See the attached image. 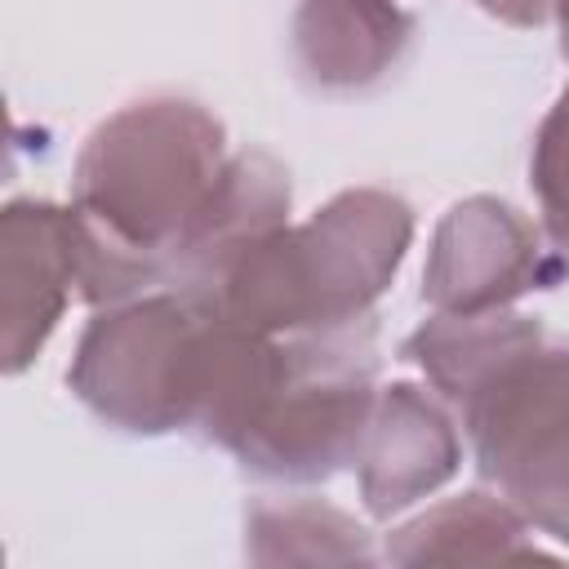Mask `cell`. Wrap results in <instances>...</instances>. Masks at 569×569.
I'll use <instances>...</instances> for the list:
<instances>
[{
    "label": "cell",
    "instance_id": "obj_1",
    "mask_svg": "<svg viewBox=\"0 0 569 569\" xmlns=\"http://www.w3.org/2000/svg\"><path fill=\"white\" fill-rule=\"evenodd\" d=\"M222 124L182 98L116 111L80 151V284L111 302L160 276L156 258H187L222 178Z\"/></svg>",
    "mask_w": 569,
    "mask_h": 569
},
{
    "label": "cell",
    "instance_id": "obj_2",
    "mask_svg": "<svg viewBox=\"0 0 569 569\" xmlns=\"http://www.w3.org/2000/svg\"><path fill=\"white\" fill-rule=\"evenodd\" d=\"M409 356L462 405L485 476L569 542V342H551L538 320L480 311L427 320Z\"/></svg>",
    "mask_w": 569,
    "mask_h": 569
},
{
    "label": "cell",
    "instance_id": "obj_3",
    "mask_svg": "<svg viewBox=\"0 0 569 569\" xmlns=\"http://www.w3.org/2000/svg\"><path fill=\"white\" fill-rule=\"evenodd\" d=\"M413 236L409 204L387 191H342L302 227H271L200 280V298L240 329H342L396 276Z\"/></svg>",
    "mask_w": 569,
    "mask_h": 569
},
{
    "label": "cell",
    "instance_id": "obj_4",
    "mask_svg": "<svg viewBox=\"0 0 569 569\" xmlns=\"http://www.w3.org/2000/svg\"><path fill=\"white\" fill-rule=\"evenodd\" d=\"M222 316L200 298H142L107 311L80 338L71 387L124 431H173L200 418Z\"/></svg>",
    "mask_w": 569,
    "mask_h": 569
},
{
    "label": "cell",
    "instance_id": "obj_5",
    "mask_svg": "<svg viewBox=\"0 0 569 569\" xmlns=\"http://www.w3.org/2000/svg\"><path fill=\"white\" fill-rule=\"evenodd\" d=\"M365 342H276L262 387L227 436V449L271 476H325L356 453L373 409Z\"/></svg>",
    "mask_w": 569,
    "mask_h": 569
},
{
    "label": "cell",
    "instance_id": "obj_6",
    "mask_svg": "<svg viewBox=\"0 0 569 569\" xmlns=\"http://www.w3.org/2000/svg\"><path fill=\"white\" fill-rule=\"evenodd\" d=\"M422 280L440 316L502 311L511 298L542 284L538 231L502 200H462L440 222Z\"/></svg>",
    "mask_w": 569,
    "mask_h": 569
},
{
    "label": "cell",
    "instance_id": "obj_7",
    "mask_svg": "<svg viewBox=\"0 0 569 569\" xmlns=\"http://www.w3.org/2000/svg\"><path fill=\"white\" fill-rule=\"evenodd\" d=\"M80 218L53 204H9L0 218V316L4 365L18 373L53 333L80 280Z\"/></svg>",
    "mask_w": 569,
    "mask_h": 569
},
{
    "label": "cell",
    "instance_id": "obj_8",
    "mask_svg": "<svg viewBox=\"0 0 569 569\" xmlns=\"http://www.w3.org/2000/svg\"><path fill=\"white\" fill-rule=\"evenodd\" d=\"M365 498L378 516H391L422 493H431L458 462V436L436 400L418 387L396 382L378 400V418L365 427V458H360Z\"/></svg>",
    "mask_w": 569,
    "mask_h": 569
},
{
    "label": "cell",
    "instance_id": "obj_9",
    "mask_svg": "<svg viewBox=\"0 0 569 569\" xmlns=\"http://www.w3.org/2000/svg\"><path fill=\"white\" fill-rule=\"evenodd\" d=\"M409 18L391 0H302L293 22L298 67L325 89L378 80L405 49Z\"/></svg>",
    "mask_w": 569,
    "mask_h": 569
},
{
    "label": "cell",
    "instance_id": "obj_10",
    "mask_svg": "<svg viewBox=\"0 0 569 569\" xmlns=\"http://www.w3.org/2000/svg\"><path fill=\"white\" fill-rule=\"evenodd\" d=\"M525 525L516 520L511 507L485 498V493H467L453 498L436 511H427L422 520H413L409 529H400V542L391 547L396 560H502V556H529V547H520Z\"/></svg>",
    "mask_w": 569,
    "mask_h": 569
},
{
    "label": "cell",
    "instance_id": "obj_11",
    "mask_svg": "<svg viewBox=\"0 0 569 569\" xmlns=\"http://www.w3.org/2000/svg\"><path fill=\"white\" fill-rule=\"evenodd\" d=\"M529 173H533V191L542 204V222L556 249L569 253V89L556 98L551 116L538 129Z\"/></svg>",
    "mask_w": 569,
    "mask_h": 569
},
{
    "label": "cell",
    "instance_id": "obj_12",
    "mask_svg": "<svg viewBox=\"0 0 569 569\" xmlns=\"http://www.w3.org/2000/svg\"><path fill=\"white\" fill-rule=\"evenodd\" d=\"M480 4H485L489 13L516 22V27H533V22H542V18L556 9V0H480Z\"/></svg>",
    "mask_w": 569,
    "mask_h": 569
},
{
    "label": "cell",
    "instance_id": "obj_13",
    "mask_svg": "<svg viewBox=\"0 0 569 569\" xmlns=\"http://www.w3.org/2000/svg\"><path fill=\"white\" fill-rule=\"evenodd\" d=\"M556 13H560V49L569 53V0H556Z\"/></svg>",
    "mask_w": 569,
    "mask_h": 569
}]
</instances>
